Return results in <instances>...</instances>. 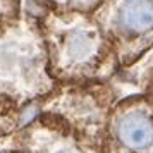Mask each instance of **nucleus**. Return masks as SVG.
<instances>
[{
    "mask_svg": "<svg viewBox=\"0 0 153 153\" xmlns=\"http://www.w3.org/2000/svg\"><path fill=\"white\" fill-rule=\"evenodd\" d=\"M38 21L55 83H103L120 72L115 50L91 12L42 5Z\"/></svg>",
    "mask_w": 153,
    "mask_h": 153,
    "instance_id": "1",
    "label": "nucleus"
},
{
    "mask_svg": "<svg viewBox=\"0 0 153 153\" xmlns=\"http://www.w3.org/2000/svg\"><path fill=\"white\" fill-rule=\"evenodd\" d=\"M36 0H24L22 14L0 29V97L26 110L55 88L40 29Z\"/></svg>",
    "mask_w": 153,
    "mask_h": 153,
    "instance_id": "2",
    "label": "nucleus"
},
{
    "mask_svg": "<svg viewBox=\"0 0 153 153\" xmlns=\"http://www.w3.org/2000/svg\"><path fill=\"white\" fill-rule=\"evenodd\" d=\"M117 102V93L108 81L57 83L36 102L35 108L57 117L84 141L103 150L110 112Z\"/></svg>",
    "mask_w": 153,
    "mask_h": 153,
    "instance_id": "3",
    "label": "nucleus"
},
{
    "mask_svg": "<svg viewBox=\"0 0 153 153\" xmlns=\"http://www.w3.org/2000/svg\"><path fill=\"white\" fill-rule=\"evenodd\" d=\"M91 14L112 43L120 69L153 47V0H103Z\"/></svg>",
    "mask_w": 153,
    "mask_h": 153,
    "instance_id": "4",
    "label": "nucleus"
},
{
    "mask_svg": "<svg viewBox=\"0 0 153 153\" xmlns=\"http://www.w3.org/2000/svg\"><path fill=\"white\" fill-rule=\"evenodd\" d=\"M105 153H153V100L148 95L115 103L110 112Z\"/></svg>",
    "mask_w": 153,
    "mask_h": 153,
    "instance_id": "5",
    "label": "nucleus"
},
{
    "mask_svg": "<svg viewBox=\"0 0 153 153\" xmlns=\"http://www.w3.org/2000/svg\"><path fill=\"white\" fill-rule=\"evenodd\" d=\"M5 141L9 148L24 153H105L45 112H36L31 120L17 127Z\"/></svg>",
    "mask_w": 153,
    "mask_h": 153,
    "instance_id": "6",
    "label": "nucleus"
},
{
    "mask_svg": "<svg viewBox=\"0 0 153 153\" xmlns=\"http://www.w3.org/2000/svg\"><path fill=\"white\" fill-rule=\"evenodd\" d=\"M21 126H22V110H19L9 100L0 97V139L10 136Z\"/></svg>",
    "mask_w": 153,
    "mask_h": 153,
    "instance_id": "7",
    "label": "nucleus"
},
{
    "mask_svg": "<svg viewBox=\"0 0 153 153\" xmlns=\"http://www.w3.org/2000/svg\"><path fill=\"white\" fill-rule=\"evenodd\" d=\"M40 5L59 10H81V12H93L103 0H36Z\"/></svg>",
    "mask_w": 153,
    "mask_h": 153,
    "instance_id": "8",
    "label": "nucleus"
},
{
    "mask_svg": "<svg viewBox=\"0 0 153 153\" xmlns=\"http://www.w3.org/2000/svg\"><path fill=\"white\" fill-rule=\"evenodd\" d=\"M24 0H0V29L10 26L22 14Z\"/></svg>",
    "mask_w": 153,
    "mask_h": 153,
    "instance_id": "9",
    "label": "nucleus"
},
{
    "mask_svg": "<svg viewBox=\"0 0 153 153\" xmlns=\"http://www.w3.org/2000/svg\"><path fill=\"white\" fill-rule=\"evenodd\" d=\"M0 153H24V152H19V150H12V148H9L7 141H5V138H4V139H0Z\"/></svg>",
    "mask_w": 153,
    "mask_h": 153,
    "instance_id": "10",
    "label": "nucleus"
}]
</instances>
